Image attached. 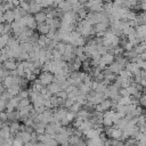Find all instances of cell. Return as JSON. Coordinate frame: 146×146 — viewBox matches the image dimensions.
Returning <instances> with one entry per match:
<instances>
[{"mask_svg": "<svg viewBox=\"0 0 146 146\" xmlns=\"http://www.w3.org/2000/svg\"><path fill=\"white\" fill-rule=\"evenodd\" d=\"M38 80H39V82L41 84L47 87L49 83H51L54 81V74L51 72H49V71H42V72L39 73Z\"/></svg>", "mask_w": 146, "mask_h": 146, "instance_id": "1", "label": "cell"}, {"mask_svg": "<svg viewBox=\"0 0 146 146\" xmlns=\"http://www.w3.org/2000/svg\"><path fill=\"white\" fill-rule=\"evenodd\" d=\"M122 129L115 127V128H112V127H107L106 129V136L110 137V138H113V139H122Z\"/></svg>", "mask_w": 146, "mask_h": 146, "instance_id": "2", "label": "cell"}, {"mask_svg": "<svg viewBox=\"0 0 146 146\" xmlns=\"http://www.w3.org/2000/svg\"><path fill=\"white\" fill-rule=\"evenodd\" d=\"M99 60H100L105 66H108L110 64H112V63L115 60V55L107 51V52H105V54H103V55L100 56Z\"/></svg>", "mask_w": 146, "mask_h": 146, "instance_id": "3", "label": "cell"}, {"mask_svg": "<svg viewBox=\"0 0 146 146\" xmlns=\"http://www.w3.org/2000/svg\"><path fill=\"white\" fill-rule=\"evenodd\" d=\"M3 67L6 68V70H8V71H15L16 70V67H17V63H16V60H15V58H8V59H6L5 62H3Z\"/></svg>", "mask_w": 146, "mask_h": 146, "instance_id": "4", "label": "cell"}, {"mask_svg": "<svg viewBox=\"0 0 146 146\" xmlns=\"http://www.w3.org/2000/svg\"><path fill=\"white\" fill-rule=\"evenodd\" d=\"M107 67H108V70H110L112 73H114V74H117L122 68H124V66H122V65H121L119 62H116V60H114V62H113L112 64H110Z\"/></svg>", "mask_w": 146, "mask_h": 146, "instance_id": "5", "label": "cell"}, {"mask_svg": "<svg viewBox=\"0 0 146 146\" xmlns=\"http://www.w3.org/2000/svg\"><path fill=\"white\" fill-rule=\"evenodd\" d=\"M47 89H48V91H49L51 95H56L59 90H62L59 83H57V82H55V81H52L51 83H49V84L47 86Z\"/></svg>", "mask_w": 146, "mask_h": 146, "instance_id": "6", "label": "cell"}, {"mask_svg": "<svg viewBox=\"0 0 146 146\" xmlns=\"http://www.w3.org/2000/svg\"><path fill=\"white\" fill-rule=\"evenodd\" d=\"M3 19L6 23H13L15 21V14L13 9H8L3 13Z\"/></svg>", "mask_w": 146, "mask_h": 146, "instance_id": "7", "label": "cell"}, {"mask_svg": "<svg viewBox=\"0 0 146 146\" xmlns=\"http://www.w3.org/2000/svg\"><path fill=\"white\" fill-rule=\"evenodd\" d=\"M21 90H22V86H19V84H13V86H10L9 88H7V91L9 92V95H10L11 97H13V96H17Z\"/></svg>", "mask_w": 146, "mask_h": 146, "instance_id": "8", "label": "cell"}, {"mask_svg": "<svg viewBox=\"0 0 146 146\" xmlns=\"http://www.w3.org/2000/svg\"><path fill=\"white\" fill-rule=\"evenodd\" d=\"M38 31L41 33V34H47L49 32V25L43 22V23H38V26H36Z\"/></svg>", "mask_w": 146, "mask_h": 146, "instance_id": "9", "label": "cell"}, {"mask_svg": "<svg viewBox=\"0 0 146 146\" xmlns=\"http://www.w3.org/2000/svg\"><path fill=\"white\" fill-rule=\"evenodd\" d=\"M34 18H35L36 23H43L47 19V15L43 11H38V13L34 14Z\"/></svg>", "mask_w": 146, "mask_h": 146, "instance_id": "10", "label": "cell"}, {"mask_svg": "<svg viewBox=\"0 0 146 146\" xmlns=\"http://www.w3.org/2000/svg\"><path fill=\"white\" fill-rule=\"evenodd\" d=\"M117 74H119V76H121V78H123V79H131V78H132L131 72H129L127 68H122Z\"/></svg>", "mask_w": 146, "mask_h": 146, "instance_id": "11", "label": "cell"}, {"mask_svg": "<svg viewBox=\"0 0 146 146\" xmlns=\"http://www.w3.org/2000/svg\"><path fill=\"white\" fill-rule=\"evenodd\" d=\"M9 129H10V133H17L21 130V125L17 122H11L9 125Z\"/></svg>", "mask_w": 146, "mask_h": 146, "instance_id": "12", "label": "cell"}, {"mask_svg": "<svg viewBox=\"0 0 146 146\" xmlns=\"http://www.w3.org/2000/svg\"><path fill=\"white\" fill-rule=\"evenodd\" d=\"M80 110H81V104L78 103V102H74V104L68 108V111H71V112H73V113H78Z\"/></svg>", "mask_w": 146, "mask_h": 146, "instance_id": "13", "label": "cell"}, {"mask_svg": "<svg viewBox=\"0 0 146 146\" xmlns=\"http://www.w3.org/2000/svg\"><path fill=\"white\" fill-rule=\"evenodd\" d=\"M0 120L2 122H6L8 120V113L7 112H3V111H0Z\"/></svg>", "mask_w": 146, "mask_h": 146, "instance_id": "14", "label": "cell"}, {"mask_svg": "<svg viewBox=\"0 0 146 146\" xmlns=\"http://www.w3.org/2000/svg\"><path fill=\"white\" fill-rule=\"evenodd\" d=\"M18 97L22 99V98H29V91L27 90H21L19 94H18Z\"/></svg>", "mask_w": 146, "mask_h": 146, "instance_id": "15", "label": "cell"}, {"mask_svg": "<svg viewBox=\"0 0 146 146\" xmlns=\"http://www.w3.org/2000/svg\"><path fill=\"white\" fill-rule=\"evenodd\" d=\"M119 95H120V96H122V97L130 96V95L128 94V91H127V89H125V88H120V89H119Z\"/></svg>", "mask_w": 146, "mask_h": 146, "instance_id": "16", "label": "cell"}, {"mask_svg": "<svg viewBox=\"0 0 146 146\" xmlns=\"http://www.w3.org/2000/svg\"><path fill=\"white\" fill-rule=\"evenodd\" d=\"M138 6L143 11H146V2H140V5H138Z\"/></svg>", "mask_w": 146, "mask_h": 146, "instance_id": "17", "label": "cell"}, {"mask_svg": "<svg viewBox=\"0 0 146 146\" xmlns=\"http://www.w3.org/2000/svg\"><path fill=\"white\" fill-rule=\"evenodd\" d=\"M79 1H80V3H82V5H84V3H86V2L88 1V0H79Z\"/></svg>", "mask_w": 146, "mask_h": 146, "instance_id": "18", "label": "cell"}, {"mask_svg": "<svg viewBox=\"0 0 146 146\" xmlns=\"http://www.w3.org/2000/svg\"><path fill=\"white\" fill-rule=\"evenodd\" d=\"M0 111H2V110H1V108H0Z\"/></svg>", "mask_w": 146, "mask_h": 146, "instance_id": "19", "label": "cell"}]
</instances>
